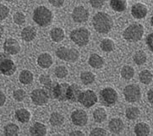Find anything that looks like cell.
Wrapping results in <instances>:
<instances>
[{"label": "cell", "mask_w": 153, "mask_h": 136, "mask_svg": "<svg viewBox=\"0 0 153 136\" xmlns=\"http://www.w3.org/2000/svg\"><path fill=\"white\" fill-rule=\"evenodd\" d=\"M54 74L55 76L57 78H59V79H64V78H65L68 75L69 71H68V69H67V68L65 66H62L61 65V66L56 67L54 70Z\"/></svg>", "instance_id": "d590c367"}, {"label": "cell", "mask_w": 153, "mask_h": 136, "mask_svg": "<svg viewBox=\"0 0 153 136\" xmlns=\"http://www.w3.org/2000/svg\"><path fill=\"white\" fill-rule=\"evenodd\" d=\"M90 36L91 33L88 30L84 27H80L78 29L73 30L69 34V37L70 40L77 46L84 47L89 43Z\"/></svg>", "instance_id": "5b68a950"}, {"label": "cell", "mask_w": 153, "mask_h": 136, "mask_svg": "<svg viewBox=\"0 0 153 136\" xmlns=\"http://www.w3.org/2000/svg\"><path fill=\"white\" fill-rule=\"evenodd\" d=\"M4 131L5 135L15 136L19 135L20 128L15 123H9V124L5 125Z\"/></svg>", "instance_id": "f546056e"}, {"label": "cell", "mask_w": 153, "mask_h": 136, "mask_svg": "<svg viewBox=\"0 0 153 136\" xmlns=\"http://www.w3.org/2000/svg\"><path fill=\"white\" fill-rule=\"evenodd\" d=\"M71 120L74 125L79 127L85 126L88 122L87 113L84 110L78 109L71 113Z\"/></svg>", "instance_id": "4fadbf2b"}, {"label": "cell", "mask_w": 153, "mask_h": 136, "mask_svg": "<svg viewBox=\"0 0 153 136\" xmlns=\"http://www.w3.org/2000/svg\"><path fill=\"white\" fill-rule=\"evenodd\" d=\"M13 97L15 98V101L17 102H22L24 101L26 97V93L24 90L22 89H18V90H15L14 93H13Z\"/></svg>", "instance_id": "8d00e7d4"}, {"label": "cell", "mask_w": 153, "mask_h": 136, "mask_svg": "<svg viewBox=\"0 0 153 136\" xmlns=\"http://www.w3.org/2000/svg\"><path fill=\"white\" fill-rule=\"evenodd\" d=\"M127 5V0H110V7L116 12L126 10Z\"/></svg>", "instance_id": "d4e9b609"}, {"label": "cell", "mask_w": 153, "mask_h": 136, "mask_svg": "<svg viewBox=\"0 0 153 136\" xmlns=\"http://www.w3.org/2000/svg\"><path fill=\"white\" fill-rule=\"evenodd\" d=\"M4 50L9 55H16L20 53V45L17 40L14 38H8L4 43Z\"/></svg>", "instance_id": "5bb4252c"}, {"label": "cell", "mask_w": 153, "mask_h": 136, "mask_svg": "<svg viewBox=\"0 0 153 136\" xmlns=\"http://www.w3.org/2000/svg\"><path fill=\"white\" fill-rule=\"evenodd\" d=\"M90 66L93 68H101L104 64L103 58L101 56H99L98 54H91L89 57V60H88Z\"/></svg>", "instance_id": "603a6c76"}, {"label": "cell", "mask_w": 153, "mask_h": 136, "mask_svg": "<svg viewBox=\"0 0 153 136\" xmlns=\"http://www.w3.org/2000/svg\"><path fill=\"white\" fill-rule=\"evenodd\" d=\"M139 79H140V81L144 85H149L152 81L153 75L151 71H149L147 69H144L139 74Z\"/></svg>", "instance_id": "f1b7e54d"}, {"label": "cell", "mask_w": 153, "mask_h": 136, "mask_svg": "<svg viewBox=\"0 0 153 136\" xmlns=\"http://www.w3.org/2000/svg\"><path fill=\"white\" fill-rule=\"evenodd\" d=\"M15 118L21 123H26L30 121V112L25 108H20L15 111Z\"/></svg>", "instance_id": "44dd1931"}, {"label": "cell", "mask_w": 153, "mask_h": 136, "mask_svg": "<svg viewBox=\"0 0 153 136\" xmlns=\"http://www.w3.org/2000/svg\"><path fill=\"white\" fill-rule=\"evenodd\" d=\"M4 26L2 25H0V38L2 37V36L4 34Z\"/></svg>", "instance_id": "c3c4849f"}, {"label": "cell", "mask_w": 153, "mask_h": 136, "mask_svg": "<svg viewBox=\"0 0 153 136\" xmlns=\"http://www.w3.org/2000/svg\"><path fill=\"white\" fill-rule=\"evenodd\" d=\"M21 38L25 42H31L36 36V30L33 26H26L21 31Z\"/></svg>", "instance_id": "ffe728a7"}, {"label": "cell", "mask_w": 153, "mask_h": 136, "mask_svg": "<svg viewBox=\"0 0 153 136\" xmlns=\"http://www.w3.org/2000/svg\"><path fill=\"white\" fill-rule=\"evenodd\" d=\"M94 30L101 34H107L113 28L114 21L112 17L107 13L98 12L94 15L92 19Z\"/></svg>", "instance_id": "6da1fadb"}, {"label": "cell", "mask_w": 153, "mask_h": 136, "mask_svg": "<svg viewBox=\"0 0 153 136\" xmlns=\"http://www.w3.org/2000/svg\"><path fill=\"white\" fill-rule=\"evenodd\" d=\"M10 15V9L4 4H0V20H4Z\"/></svg>", "instance_id": "f35d334b"}, {"label": "cell", "mask_w": 153, "mask_h": 136, "mask_svg": "<svg viewBox=\"0 0 153 136\" xmlns=\"http://www.w3.org/2000/svg\"><path fill=\"white\" fill-rule=\"evenodd\" d=\"M16 71V65L6 53H0V75H13Z\"/></svg>", "instance_id": "8992f818"}, {"label": "cell", "mask_w": 153, "mask_h": 136, "mask_svg": "<svg viewBox=\"0 0 153 136\" xmlns=\"http://www.w3.org/2000/svg\"><path fill=\"white\" fill-rule=\"evenodd\" d=\"M124 128V124L122 119H120L119 117H115L111 119L108 123V129L113 134H116L119 135L121 132L123 130Z\"/></svg>", "instance_id": "e0dca14e"}, {"label": "cell", "mask_w": 153, "mask_h": 136, "mask_svg": "<svg viewBox=\"0 0 153 136\" xmlns=\"http://www.w3.org/2000/svg\"><path fill=\"white\" fill-rule=\"evenodd\" d=\"M106 0H90V4L94 9H101Z\"/></svg>", "instance_id": "b9f144b4"}, {"label": "cell", "mask_w": 153, "mask_h": 136, "mask_svg": "<svg viewBox=\"0 0 153 136\" xmlns=\"http://www.w3.org/2000/svg\"><path fill=\"white\" fill-rule=\"evenodd\" d=\"M13 20L16 25H21L25 24V16L22 12H16L14 16H13Z\"/></svg>", "instance_id": "74e56055"}, {"label": "cell", "mask_w": 153, "mask_h": 136, "mask_svg": "<svg viewBox=\"0 0 153 136\" xmlns=\"http://www.w3.org/2000/svg\"><path fill=\"white\" fill-rule=\"evenodd\" d=\"M151 25L153 26V15L152 16V18H151Z\"/></svg>", "instance_id": "681fc988"}, {"label": "cell", "mask_w": 153, "mask_h": 136, "mask_svg": "<svg viewBox=\"0 0 153 136\" xmlns=\"http://www.w3.org/2000/svg\"><path fill=\"white\" fill-rule=\"evenodd\" d=\"M65 33L64 30L60 27L53 28L50 31V37L54 42H60L64 39Z\"/></svg>", "instance_id": "7402d4cb"}, {"label": "cell", "mask_w": 153, "mask_h": 136, "mask_svg": "<svg viewBox=\"0 0 153 136\" xmlns=\"http://www.w3.org/2000/svg\"><path fill=\"white\" fill-rule=\"evenodd\" d=\"M56 56L65 62L74 63L78 60L79 57V53L78 50L74 48H68L66 47H60L56 50Z\"/></svg>", "instance_id": "ba28073f"}, {"label": "cell", "mask_w": 153, "mask_h": 136, "mask_svg": "<svg viewBox=\"0 0 153 136\" xmlns=\"http://www.w3.org/2000/svg\"><path fill=\"white\" fill-rule=\"evenodd\" d=\"M146 44L148 46L149 49L152 52H153V32L147 36V37H146Z\"/></svg>", "instance_id": "ee69618b"}, {"label": "cell", "mask_w": 153, "mask_h": 136, "mask_svg": "<svg viewBox=\"0 0 153 136\" xmlns=\"http://www.w3.org/2000/svg\"><path fill=\"white\" fill-rule=\"evenodd\" d=\"M33 80H34L33 74L29 70H22L20 73L19 80L23 85H29L30 83H32Z\"/></svg>", "instance_id": "4316f807"}, {"label": "cell", "mask_w": 153, "mask_h": 136, "mask_svg": "<svg viewBox=\"0 0 153 136\" xmlns=\"http://www.w3.org/2000/svg\"><path fill=\"white\" fill-rule=\"evenodd\" d=\"M134 75V69L129 65L123 66L121 69V76L124 80H131Z\"/></svg>", "instance_id": "836d02e7"}, {"label": "cell", "mask_w": 153, "mask_h": 136, "mask_svg": "<svg viewBox=\"0 0 153 136\" xmlns=\"http://www.w3.org/2000/svg\"><path fill=\"white\" fill-rule=\"evenodd\" d=\"M114 47H115V45H114V41L112 39L105 38L100 43L101 49L103 52H106V53H110V52L114 51Z\"/></svg>", "instance_id": "4dcf8cb0"}, {"label": "cell", "mask_w": 153, "mask_h": 136, "mask_svg": "<svg viewBox=\"0 0 153 136\" xmlns=\"http://www.w3.org/2000/svg\"><path fill=\"white\" fill-rule=\"evenodd\" d=\"M6 2H11V1H13V0H4Z\"/></svg>", "instance_id": "f907efd6"}, {"label": "cell", "mask_w": 153, "mask_h": 136, "mask_svg": "<svg viewBox=\"0 0 153 136\" xmlns=\"http://www.w3.org/2000/svg\"><path fill=\"white\" fill-rule=\"evenodd\" d=\"M134 133L138 136L148 135L151 132V129L147 123H139L134 126Z\"/></svg>", "instance_id": "cb8c5ba5"}, {"label": "cell", "mask_w": 153, "mask_h": 136, "mask_svg": "<svg viewBox=\"0 0 153 136\" xmlns=\"http://www.w3.org/2000/svg\"><path fill=\"white\" fill-rule=\"evenodd\" d=\"M49 122L53 127H59L64 123V117L59 112H53L49 117Z\"/></svg>", "instance_id": "484cf974"}, {"label": "cell", "mask_w": 153, "mask_h": 136, "mask_svg": "<svg viewBox=\"0 0 153 136\" xmlns=\"http://www.w3.org/2000/svg\"><path fill=\"white\" fill-rule=\"evenodd\" d=\"M147 99H148L149 102L153 105V87L152 89H150L149 91L147 92Z\"/></svg>", "instance_id": "f6af8a7d"}, {"label": "cell", "mask_w": 153, "mask_h": 136, "mask_svg": "<svg viewBox=\"0 0 153 136\" xmlns=\"http://www.w3.org/2000/svg\"><path fill=\"white\" fill-rule=\"evenodd\" d=\"M53 63V60L52 56L48 53L40 54L39 57L37 58V63L42 68H50Z\"/></svg>", "instance_id": "ac0fdd59"}, {"label": "cell", "mask_w": 153, "mask_h": 136, "mask_svg": "<svg viewBox=\"0 0 153 136\" xmlns=\"http://www.w3.org/2000/svg\"><path fill=\"white\" fill-rule=\"evenodd\" d=\"M5 102H6V97H5L4 93L0 91V107L4 106Z\"/></svg>", "instance_id": "bcb514c9"}, {"label": "cell", "mask_w": 153, "mask_h": 136, "mask_svg": "<svg viewBox=\"0 0 153 136\" xmlns=\"http://www.w3.org/2000/svg\"><path fill=\"white\" fill-rule=\"evenodd\" d=\"M72 19L77 23L86 22L89 19V12L83 6H77L72 12Z\"/></svg>", "instance_id": "7c38bea8"}, {"label": "cell", "mask_w": 153, "mask_h": 136, "mask_svg": "<svg viewBox=\"0 0 153 136\" xmlns=\"http://www.w3.org/2000/svg\"><path fill=\"white\" fill-rule=\"evenodd\" d=\"M140 110L138 107H128L125 111V115L126 117L129 120H135L137 119L140 116Z\"/></svg>", "instance_id": "d6a6232c"}, {"label": "cell", "mask_w": 153, "mask_h": 136, "mask_svg": "<svg viewBox=\"0 0 153 136\" xmlns=\"http://www.w3.org/2000/svg\"><path fill=\"white\" fill-rule=\"evenodd\" d=\"M108 132L102 128H95L90 133V135H107Z\"/></svg>", "instance_id": "60d3db41"}, {"label": "cell", "mask_w": 153, "mask_h": 136, "mask_svg": "<svg viewBox=\"0 0 153 136\" xmlns=\"http://www.w3.org/2000/svg\"><path fill=\"white\" fill-rule=\"evenodd\" d=\"M97 100L98 99H97V94L91 90H87L81 92L79 98V102L85 107L90 108V107H93L97 102Z\"/></svg>", "instance_id": "30bf717a"}, {"label": "cell", "mask_w": 153, "mask_h": 136, "mask_svg": "<svg viewBox=\"0 0 153 136\" xmlns=\"http://www.w3.org/2000/svg\"><path fill=\"white\" fill-rule=\"evenodd\" d=\"M99 98H100V102L102 105L106 107H111L114 106L118 102L119 96L114 88L106 87L100 91Z\"/></svg>", "instance_id": "52a82bcc"}, {"label": "cell", "mask_w": 153, "mask_h": 136, "mask_svg": "<svg viewBox=\"0 0 153 136\" xmlns=\"http://www.w3.org/2000/svg\"><path fill=\"white\" fill-rule=\"evenodd\" d=\"M144 35V27L142 25L135 23L130 25L123 30V37L128 42H139Z\"/></svg>", "instance_id": "277c9868"}, {"label": "cell", "mask_w": 153, "mask_h": 136, "mask_svg": "<svg viewBox=\"0 0 153 136\" xmlns=\"http://www.w3.org/2000/svg\"><path fill=\"white\" fill-rule=\"evenodd\" d=\"M39 81L40 83L43 85V86H47V85H50L51 83L53 82V80H52V79L50 77L48 74H42L41 76L39 77Z\"/></svg>", "instance_id": "ab89813d"}, {"label": "cell", "mask_w": 153, "mask_h": 136, "mask_svg": "<svg viewBox=\"0 0 153 136\" xmlns=\"http://www.w3.org/2000/svg\"><path fill=\"white\" fill-rule=\"evenodd\" d=\"M123 96L128 102L134 103L139 102L141 98L140 88L139 85L134 84L128 85L123 89Z\"/></svg>", "instance_id": "9c48e42d"}, {"label": "cell", "mask_w": 153, "mask_h": 136, "mask_svg": "<svg viewBox=\"0 0 153 136\" xmlns=\"http://www.w3.org/2000/svg\"><path fill=\"white\" fill-rule=\"evenodd\" d=\"M69 135H85V134L82 131H79V130H74V131L70 132L69 134Z\"/></svg>", "instance_id": "7dc6e473"}, {"label": "cell", "mask_w": 153, "mask_h": 136, "mask_svg": "<svg viewBox=\"0 0 153 136\" xmlns=\"http://www.w3.org/2000/svg\"><path fill=\"white\" fill-rule=\"evenodd\" d=\"M33 20L40 26L46 27L49 25L53 20V13L45 6H38L33 12Z\"/></svg>", "instance_id": "3957f363"}, {"label": "cell", "mask_w": 153, "mask_h": 136, "mask_svg": "<svg viewBox=\"0 0 153 136\" xmlns=\"http://www.w3.org/2000/svg\"><path fill=\"white\" fill-rule=\"evenodd\" d=\"M107 112L102 107H98L93 112V118L95 121L98 123H103L107 119Z\"/></svg>", "instance_id": "83f0119b"}, {"label": "cell", "mask_w": 153, "mask_h": 136, "mask_svg": "<svg viewBox=\"0 0 153 136\" xmlns=\"http://www.w3.org/2000/svg\"><path fill=\"white\" fill-rule=\"evenodd\" d=\"M81 92H82V91L80 90V87L78 85H76V84L70 85L68 88L67 95H66L67 101L70 102H79V98L80 97Z\"/></svg>", "instance_id": "9a60e30c"}, {"label": "cell", "mask_w": 153, "mask_h": 136, "mask_svg": "<svg viewBox=\"0 0 153 136\" xmlns=\"http://www.w3.org/2000/svg\"><path fill=\"white\" fill-rule=\"evenodd\" d=\"M134 62L136 63L137 65H142L146 62V54L143 51H137L133 57Z\"/></svg>", "instance_id": "e575fe53"}, {"label": "cell", "mask_w": 153, "mask_h": 136, "mask_svg": "<svg viewBox=\"0 0 153 136\" xmlns=\"http://www.w3.org/2000/svg\"><path fill=\"white\" fill-rule=\"evenodd\" d=\"M30 98L35 105L42 106L48 103L49 100V96L43 89H36L30 93Z\"/></svg>", "instance_id": "8fae6325"}, {"label": "cell", "mask_w": 153, "mask_h": 136, "mask_svg": "<svg viewBox=\"0 0 153 136\" xmlns=\"http://www.w3.org/2000/svg\"><path fill=\"white\" fill-rule=\"evenodd\" d=\"M30 134L31 135L43 136L47 135V127L44 123L36 122L30 128Z\"/></svg>", "instance_id": "d6986e66"}, {"label": "cell", "mask_w": 153, "mask_h": 136, "mask_svg": "<svg viewBox=\"0 0 153 136\" xmlns=\"http://www.w3.org/2000/svg\"><path fill=\"white\" fill-rule=\"evenodd\" d=\"M69 86V85L67 83L59 84L53 81L50 85L44 86V90L48 94L49 98H53L59 102H65L67 101L66 95Z\"/></svg>", "instance_id": "7a4b0ae2"}, {"label": "cell", "mask_w": 153, "mask_h": 136, "mask_svg": "<svg viewBox=\"0 0 153 136\" xmlns=\"http://www.w3.org/2000/svg\"><path fill=\"white\" fill-rule=\"evenodd\" d=\"M95 74L90 71H85L80 74V80L85 85H91L95 81Z\"/></svg>", "instance_id": "1f68e13d"}, {"label": "cell", "mask_w": 153, "mask_h": 136, "mask_svg": "<svg viewBox=\"0 0 153 136\" xmlns=\"http://www.w3.org/2000/svg\"><path fill=\"white\" fill-rule=\"evenodd\" d=\"M50 4L54 6L56 8H60L61 6H63L65 2V0H48Z\"/></svg>", "instance_id": "7bdbcfd3"}, {"label": "cell", "mask_w": 153, "mask_h": 136, "mask_svg": "<svg viewBox=\"0 0 153 136\" xmlns=\"http://www.w3.org/2000/svg\"><path fill=\"white\" fill-rule=\"evenodd\" d=\"M147 7L141 3L134 4L131 8V14L135 19H143L147 15Z\"/></svg>", "instance_id": "2e32d148"}]
</instances>
